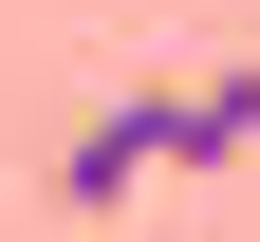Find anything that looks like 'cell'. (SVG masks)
<instances>
[{"mask_svg": "<svg viewBox=\"0 0 260 242\" xmlns=\"http://www.w3.org/2000/svg\"><path fill=\"white\" fill-rule=\"evenodd\" d=\"M38 186L75 205V224H112V205H149V186H168V112H149V93H112V112H93L75 149L38 168Z\"/></svg>", "mask_w": 260, "mask_h": 242, "instance_id": "cell-1", "label": "cell"}, {"mask_svg": "<svg viewBox=\"0 0 260 242\" xmlns=\"http://www.w3.org/2000/svg\"><path fill=\"white\" fill-rule=\"evenodd\" d=\"M149 112H168V168H242V149H260V56H223V75H168Z\"/></svg>", "mask_w": 260, "mask_h": 242, "instance_id": "cell-2", "label": "cell"}]
</instances>
